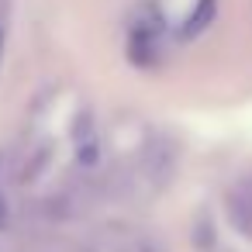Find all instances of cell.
I'll return each instance as SVG.
<instances>
[{
  "label": "cell",
  "instance_id": "cell-4",
  "mask_svg": "<svg viewBox=\"0 0 252 252\" xmlns=\"http://www.w3.org/2000/svg\"><path fill=\"white\" fill-rule=\"evenodd\" d=\"M0 52H4V21H0Z\"/></svg>",
  "mask_w": 252,
  "mask_h": 252
},
{
  "label": "cell",
  "instance_id": "cell-1",
  "mask_svg": "<svg viewBox=\"0 0 252 252\" xmlns=\"http://www.w3.org/2000/svg\"><path fill=\"white\" fill-rule=\"evenodd\" d=\"M224 214H228L235 231L252 238V180L249 183H235L224 193Z\"/></svg>",
  "mask_w": 252,
  "mask_h": 252
},
{
  "label": "cell",
  "instance_id": "cell-3",
  "mask_svg": "<svg viewBox=\"0 0 252 252\" xmlns=\"http://www.w3.org/2000/svg\"><path fill=\"white\" fill-rule=\"evenodd\" d=\"M211 21H214V0H197L193 14H187V21H183V38H190V35L204 32Z\"/></svg>",
  "mask_w": 252,
  "mask_h": 252
},
{
  "label": "cell",
  "instance_id": "cell-5",
  "mask_svg": "<svg viewBox=\"0 0 252 252\" xmlns=\"http://www.w3.org/2000/svg\"><path fill=\"white\" fill-rule=\"evenodd\" d=\"M0 221H4V200H0Z\"/></svg>",
  "mask_w": 252,
  "mask_h": 252
},
{
  "label": "cell",
  "instance_id": "cell-2",
  "mask_svg": "<svg viewBox=\"0 0 252 252\" xmlns=\"http://www.w3.org/2000/svg\"><path fill=\"white\" fill-rule=\"evenodd\" d=\"M73 145H76V162L80 166H97L100 162V131L90 114H80L73 125Z\"/></svg>",
  "mask_w": 252,
  "mask_h": 252
}]
</instances>
